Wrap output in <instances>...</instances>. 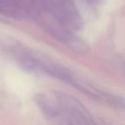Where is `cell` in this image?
<instances>
[{"mask_svg": "<svg viewBox=\"0 0 125 125\" xmlns=\"http://www.w3.org/2000/svg\"><path fill=\"white\" fill-rule=\"evenodd\" d=\"M40 21L53 38L68 46L70 50L80 54L89 52V47L82 40L76 37L70 29L59 21L48 10L45 14H40Z\"/></svg>", "mask_w": 125, "mask_h": 125, "instance_id": "1", "label": "cell"}, {"mask_svg": "<svg viewBox=\"0 0 125 125\" xmlns=\"http://www.w3.org/2000/svg\"><path fill=\"white\" fill-rule=\"evenodd\" d=\"M58 103L61 123L93 124L94 121L89 111L75 97L59 91H52Z\"/></svg>", "mask_w": 125, "mask_h": 125, "instance_id": "2", "label": "cell"}, {"mask_svg": "<svg viewBox=\"0 0 125 125\" xmlns=\"http://www.w3.org/2000/svg\"><path fill=\"white\" fill-rule=\"evenodd\" d=\"M47 10L69 29L82 28L83 20L73 0H51Z\"/></svg>", "mask_w": 125, "mask_h": 125, "instance_id": "3", "label": "cell"}, {"mask_svg": "<svg viewBox=\"0 0 125 125\" xmlns=\"http://www.w3.org/2000/svg\"><path fill=\"white\" fill-rule=\"evenodd\" d=\"M33 101L46 118L50 120H61L60 109L53 92H51L50 94H35Z\"/></svg>", "mask_w": 125, "mask_h": 125, "instance_id": "4", "label": "cell"}, {"mask_svg": "<svg viewBox=\"0 0 125 125\" xmlns=\"http://www.w3.org/2000/svg\"><path fill=\"white\" fill-rule=\"evenodd\" d=\"M0 13L12 18H23L28 10L21 0H0Z\"/></svg>", "mask_w": 125, "mask_h": 125, "instance_id": "5", "label": "cell"}, {"mask_svg": "<svg viewBox=\"0 0 125 125\" xmlns=\"http://www.w3.org/2000/svg\"><path fill=\"white\" fill-rule=\"evenodd\" d=\"M90 4H96V3H98V1L99 0H87Z\"/></svg>", "mask_w": 125, "mask_h": 125, "instance_id": "6", "label": "cell"}, {"mask_svg": "<svg viewBox=\"0 0 125 125\" xmlns=\"http://www.w3.org/2000/svg\"><path fill=\"white\" fill-rule=\"evenodd\" d=\"M122 70H123V74H124V75H125V64H123V68H122Z\"/></svg>", "mask_w": 125, "mask_h": 125, "instance_id": "7", "label": "cell"}]
</instances>
